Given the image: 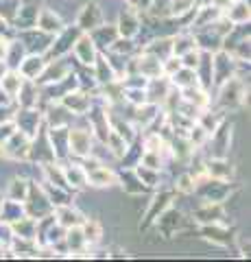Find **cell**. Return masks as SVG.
Returning a JSON list of instances; mask_svg holds the SVG:
<instances>
[{
	"label": "cell",
	"mask_w": 251,
	"mask_h": 262,
	"mask_svg": "<svg viewBox=\"0 0 251 262\" xmlns=\"http://www.w3.org/2000/svg\"><path fill=\"white\" fill-rule=\"evenodd\" d=\"M218 105L223 110H238L247 103L249 96V85L245 83V79H240L238 75H232L230 79H225L223 83H218Z\"/></svg>",
	"instance_id": "6da1fadb"
},
{
	"label": "cell",
	"mask_w": 251,
	"mask_h": 262,
	"mask_svg": "<svg viewBox=\"0 0 251 262\" xmlns=\"http://www.w3.org/2000/svg\"><path fill=\"white\" fill-rule=\"evenodd\" d=\"M87 120V118H85ZM96 138L92 134L90 125H77V127H68V153L70 158L83 160L92 153Z\"/></svg>",
	"instance_id": "7a4b0ae2"
},
{
	"label": "cell",
	"mask_w": 251,
	"mask_h": 262,
	"mask_svg": "<svg viewBox=\"0 0 251 262\" xmlns=\"http://www.w3.org/2000/svg\"><path fill=\"white\" fill-rule=\"evenodd\" d=\"M22 203H24V212H27V216L37 219V221L48 216V214H53V210H55L51 206V201H48V196L42 190V184H37V182H29L27 199H24Z\"/></svg>",
	"instance_id": "3957f363"
},
{
	"label": "cell",
	"mask_w": 251,
	"mask_h": 262,
	"mask_svg": "<svg viewBox=\"0 0 251 262\" xmlns=\"http://www.w3.org/2000/svg\"><path fill=\"white\" fill-rule=\"evenodd\" d=\"M232 129L234 125H230L227 120H223L212 134L208 136V140L203 146H210L208 158H227V151L232 146Z\"/></svg>",
	"instance_id": "277c9868"
},
{
	"label": "cell",
	"mask_w": 251,
	"mask_h": 262,
	"mask_svg": "<svg viewBox=\"0 0 251 262\" xmlns=\"http://www.w3.org/2000/svg\"><path fill=\"white\" fill-rule=\"evenodd\" d=\"M29 151H31V138L18 129L13 131V136L5 144H0V155L11 162H27Z\"/></svg>",
	"instance_id": "5b68a950"
},
{
	"label": "cell",
	"mask_w": 251,
	"mask_h": 262,
	"mask_svg": "<svg viewBox=\"0 0 251 262\" xmlns=\"http://www.w3.org/2000/svg\"><path fill=\"white\" fill-rule=\"evenodd\" d=\"M53 37L55 35H48V33L39 31V29H24V31H18V39L24 44L27 53H33V55H46L48 48L53 44Z\"/></svg>",
	"instance_id": "8992f818"
},
{
	"label": "cell",
	"mask_w": 251,
	"mask_h": 262,
	"mask_svg": "<svg viewBox=\"0 0 251 262\" xmlns=\"http://www.w3.org/2000/svg\"><path fill=\"white\" fill-rule=\"evenodd\" d=\"M103 22H105V13H103L101 3H96V0H90V3H85V5L79 9L77 20H75V27H77L81 33H90L92 29H96V27H99V24H103Z\"/></svg>",
	"instance_id": "52a82bcc"
},
{
	"label": "cell",
	"mask_w": 251,
	"mask_h": 262,
	"mask_svg": "<svg viewBox=\"0 0 251 262\" xmlns=\"http://www.w3.org/2000/svg\"><path fill=\"white\" fill-rule=\"evenodd\" d=\"M75 70L72 68V63L66 59V55L63 57H51V59H46V66L42 70V75L35 79L37 85H46V83H55V81H61L63 77H68L70 72Z\"/></svg>",
	"instance_id": "ba28073f"
},
{
	"label": "cell",
	"mask_w": 251,
	"mask_h": 262,
	"mask_svg": "<svg viewBox=\"0 0 251 262\" xmlns=\"http://www.w3.org/2000/svg\"><path fill=\"white\" fill-rule=\"evenodd\" d=\"M155 227L159 229V234L164 236V238H173V236H177V232H181V229L186 227V216H184V212L175 210L173 206L166 208V210L155 219Z\"/></svg>",
	"instance_id": "9c48e42d"
},
{
	"label": "cell",
	"mask_w": 251,
	"mask_h": 262,
	"mask_svg": "<svg viewBox=\"0 0 251 262\" xmlns=\"http://www.w3.org/2000/svg\"><path fill=\"white\" fill-rule=\"evenodd\" d=\"M70 53L75 55V59L83 66V68H92L96 57H99V48H96V44L92 42V37L87 35V33H79L75 44H72Z\"/></svg>",
	"instance_id": "30bf717a"
},
{
	"label": "cell",
	"mask_w": 251,
	"mask_h": 262,
	"mask_svg": "<svg viewBox=\"0 0 251 262\" xmlns=\"http://www.w3.org/2000/svg\"><path fill=\"white\" fill-rule=\"evenodd\" d=\"M236 68H238V63L227 51L221 48V51L212 53V81H214V85L223 83V81L230 79L232 75H236Z\"/></svg>",
	"instance_id": "8fae6325"
},
{
	"label": "cell",
	"mask_w": 251,
	"mask_h": 262,
	"mask_svg": "<svg viewBox=\"0 0 251 262\" xmlns=\"http://www.w3.org/2000/svg\"><path fill=\"white\" fill-rule=\"evenodd\" d=\"M116 29H118V35L120 37H131L135 39L138 33L142 31V18L135 9H131L129 5H125L118 13V22H116Z\"/></svg>",
	"instance_id": "7c38bea8"
},
{
	"label": "cell",
	"mask_w": 251,
	"mask_h": 262,
	"mask_svg": "<svg viewBox=\"0 0 251 262\" xmlns=\"http://www.w3.org/2000/svg\"><path fill=\"white\" fill-rule=\"evenodd\" d=\"M225 208L223 203H216V201H206L201 208H197L192 212V221L197 225H210V223H227L225 221Z\"/></svg>",
	"instance_id": "4fadbf2b"
},
{
	"label": "cell",
	"mask_w": 251,
	"mask_h": 262,
	"mask_svg": "<svg viewBox=\"0 0 251 262\" xmlns=\"http://www.w3.org/2000/svg\"><path fill=\"white\" fill-rule=\"evenodd\" d=\"M59 101L72 116H83V114H87V110H90V105H92V96H90V92H85V90L79 88V90H72V92L63 94Z\"/></svg>",
	"instance_id": "5bb4252c"
},
{
	"label": "cell",
	"mask_w": 251,
	"mask_h": 262,
	"mask_svg": "<svg viewBox=\"0 0 251 262\" xmlns=\"http://www.w3.org/2000/svg\"><path fill=\"white\" fill-rule=\"evenodd\" d=\"M133 66H135L138 75H142L144 79H155L159 75H164V70H162V59L149 51L138 53L133 57Z\"/></svg>",
	"instance_id": "9a60e30c"
},
{
	"label": "cell",
	"mask_w": 251,
	"mask_h": 262,
	"mask_svg": "<svg viewBox=\"0 0 251 262\" xmlns=\"http://www.w3.org/2000/svg\"><path fill=\"white\" fill-rule=\"evenodd\" d=\"M173 196H175V192H166V190H159L157 194H153V199L149 201L147 214H144V223L140 225V229H144V227H149V225L155 223V219L162 214V212L173 206Z\"/></svg>",
	"instance_id": "2e32d148"
},
{
	"label": "cell",
	"mask_w": 251,
	"mask_h": 262,
	"mask_svg": "<svg viewBox=\"0 0 251 262\" xmlns=\"http://www.w3.org/2000/svg\"><path fill=\"white\" fill-rule=\"evenodd\" d=\"M44 116V125L46 127H70L72 120H75L77 116H72V114L63 107L61 101H51L48 103L46 112H42Z\"/></svg>",
	"instance_id": "e0dca14e"
},
{
	"label": "cell",
	"mask_w": 251,
	"mask_h": 262,
	"mask_svg": "<svg viewBox=\"0 0 251 262\" xmlns=\"http://www.w3.org/2000/svg\"><path fill=\"white\" fill-rule=\"evenodd\" d=\"M171 90H173V83H171V79H168L166 75H159L155 79H149L147 81V88H144V92H147V101L149 103H155V105H164L166 101V96L171 94Z\"/></svg>",
	"instance_id": "ac0fdd59"
},
{
	"label": "cell",
	"mask_w": 251,
	"mask_h": 262,
	"mask_svg": "<svg viewBox=\"0 0 251 262\" xmlns=\"http://www.w3.org/2000/svg\"><path fill=\"white\" fill-rule=\"evenodd\" d=\"M66 27V22H63L61 15L51 9V7H44V9L37 11V18H35V29L48 33V35H57V33Z\"/></svg>",
	"instance_id": "d6986e66"
},
{
	"label": "cell",
	"mask_w": 251,
	"mask_h": 262,
	"mask_svg": "<svg viewBox=\"0 0 251 262\" xmlns=\"http://www.w3.org/2000/svg\"><path fill=\"white\" fill-rule=\"evenodd\" d=\"M199 234L203 236L206 241L218 245V247H227L234 241L232 229L227 227V223H210V225H199Z\"/></svg>",
	"instance_id": "ffe728a7"
},
{
	"label": "cell",
	"mask_w": 251,
	"mask_h": 262,
	"mask_svg": "<svg viewBox=\"0 0 251 262\" xmlns=\"http://www.w3.org/2000/svg\"><path fill=\"white\" fill-rule=\"evenodd\" d=\"M63 175H66V182H68V188L72 192L75 190H85L87 188V173L83 168V164L79 160L70 162V158L63 162Z\"/></svg>",
	"instance_id": "44dd1931"
},
{
	"label": "cell",
	"mask_w": 251,
	"mask_h": 262,
	"mask_svg": "<svg viewBox=\"0 0 251 262\" xmlns=\"http://www.w3.org/2000/svg\"><path fill=\"white\" fill-rule=\"evenodd\" d=\"M203 170L212 179H221V182H232L236 175V168L227 162V158H208L203 162Z\"/></svg>",
	"instance_id": "7402d4cb"
},
{
	"label": "cell",
	"mask_w": 251,
	"mask_h": 262,
	"mask_svg": "<svg viewBox=\"0 0 251 262\" xmlns=\"http://www.w3.org/2000/svg\"><path fill=\"white\" fill-rule=\"evenodd\" d=\"M87 35L92 37V42L96 44V48H99V53H105V51H109V46L118 39V29H116V24H99L96 29H92Z\"/></svg>",
	"instance_id": "603a6c76"
},
{
	"label": "cell",
	"mask_w": 251,
	"mask_h": 262,
	"mask_svg": "<svg viewBox=\"0 0 251 262\" xmlns=\"http://www.w3.org/2000/svg\"><path fill=\"white\" fill-rule=\"evenodd\" d=\"M13 103L18 107H39V85L31 79H24L18 94L13 98Z\"/></svg>",
	"instance_id": "cb8c5ba5"
},
{
	"label": "cell",
	"mask_w": 251,
	"mask_h": 262,
	"mask_svg": "<svg viewBox=\"0 0 251 262\" xmlns=\"http://www.w3.org/2000/svg\"><path fill=\"white\" fill-rule=\"evenodd\" d=\"M116 184H118V173L111 170L109 166H105V164H99V166H94L92 170H87V186L109 188Z\"/></svg>",
	"instance_id": "d4e9b609"
},
{
	"label": "cell",
	"mask_w": 251,
	"mask_h": 262,
	"mask_svg": "<svg viewBox=\"0 0 251 262\" xmlns=\"http://www.w3.org/2000/svg\"><path fill=\"white\" fill-rule=\"evenodd\" d=\"M53 216H55V221L63 227V229H68V227H77V225H81L85 221V216L81 214V212L72 206V203H66V206H57L53 210Z\"/></svg>",
	"instance_id": "484cf974"
},
{
	"label": "cell",
	"mask_w": 251,
	"mask_h": 262,
	"mask_svg": "<svg viewBox=\"0 0 251 262\" xmlns=\"http://www.w3.org/2000/svg\"><path fill=\"white\" fill-rule=\"evenodd\" d=\"M44 66H46V57H44V55L27 53V57H24V59L20 61V66H18V72H20L24 79L35 81L39 75H42Z\"/></svg>",
	"instance_id": "4316f807"
},
{
	"label": "cell",
	"mask_w": 251,
	"mask_h": 262,
	"mask_svg": "<svg viewBox=\"0 0 251 262\" xmlns=\"http://www.w3.org/2000/svg\"><path fill=\"white\" fill-rule=\"evenodd\" d=\"M223 15L227 18L234 27H240V24H249L251 20V9L247 0H234L223 9Z\"/></svg>",
	"instance_id": "83f0119b"
},
{
	"label": "cell",
	"mask_w": 251,
	"mask_h": 262,
	"mask_svg": "<svg viewBox=\"0 0 251 262\" xmlns=\"http://www.w3.org/2000/svg\"><path fill=\"white\" fill-rule=\"evenodd\" d=\"M37 11H39V7H35L33 3H24V0H22L20 9H18V15H15V20H13V24H11V27H13L15 31L33 29V27H35Z\"/></svg>",
	"instance_id": "f1b7e54d"
},
{
	"label": "cell",
	"mask_w": 251,
	"mask_h": 262,
	"mask_svg": "<svg viewBox=\"0 0 251 262\" xmlns=\"http://www.w3.org/2000/svg\"><path fill=\"white\" fill-rule=\"evenodd\" d=\"M92 72H94V79L99 85H105V83H111V81H116V72L114 68H111V63L107 61V57H105V53H99V57H96V61L92 66Z\"/></svg>",
	"instance_id": "f546056e"
},
{
	"label": "cell",
	"mask_w": 251,
	"mask_h": 262,
	"mask_svg": "<svg viewBox=\"0 0 251 262\" xmlns=\"http://www.w3.org/2000/svg\"><path fill=\"white\" fill-rule=\"evenodd\" d=\"M120 182H123V190L127 194H142V192H147V186H144L140 179H138L133 168L123 166V170L118 173V184Z\"/></svg>",
	"instance_id": "4dcf8cb0"
},
{
	"label": "cell",
	"mask_w": 251,
	"mask_h": 262,
	"mask_svg": "<svg viewBox=\"0 0 251 262\" xmlns=\"http://www.w3.org/2000/svg\"><path fill=\"white\" fill-rule=\"evenodd\" d=\"M11 225V236H20V238H31L35 241V234H37V219H31V216H20L18 221H13Z\"/></svg>",
	"instance_id": "1f68e13d"
},
{
	"label": "cell",
	"mask_w": 251,
	"mask_h": 262,
	"mask_svg": "<svg viewBox=\"0 0 251 262\" xmlns=\"http://www.w3.org/2000/svg\"><path fill=\"white\" fill-rule=\"evenodd\" d=\"M133 170H135L138 179L147 186V190H155V188H159V184H162V170L149 168V166H144V164H135Z\"/></svg>",
	"instance_id": "d6a6232c"
},
{
	"label": "cell",
	"mask_w": 251,
	"mask_h": 262,
	"mask_svg": "<svg viewBox=\"0 0 251 262\" xmlns=\"http://www.w3.org/2000/svg\"><path fill=\"white\" fill-rule=\"evenodd\" d=\"M81 232H83V236H85L87 247H99L101 245V241H103V225L96 219H85L83 223H81Z\"/></svg>",
	"instance_id": "836d02e7"
},
{
	"label": "cell",
	"mask_w": 251,
	"mask_h": 262,
	"mask_svg": "<svg viewBox=\"0 0 251 262\" xmlns=\"http://www.w3.org/2000/svg\"><path fill=\"white\" fill-rule=\"evenodd\" d=\"M168 79H171L173 88H177V90H186V88L199 85V81H197V72L190 70V68H184V66L175 72V75L168 77Z\"/></svg>",
	"instance_id": "e575fe53"
},
{
	"label": "cell",
	"mask_w": 251,
	"mask_h": 262,
	"mask_svg": "<svg viewBox=\"0 0 251 262\" xmlns=\"http://www.w3.org/2000/svg\"><path fill=\"white\" fill-rule=\"evenodd\" d=\"M29 182H31V179L22 177V175L13 177L9 182V186H7V199L24 201V199H27V192H29Z\"/></svg>",
	"instance_id": "d590c367"
},
{
	"label": "cell",
	"mask_w": 251,
	"mask_h": 262,
	"mask_svg": "<svg viewBox=\"0 0 251 262\" xmlns=\"http://www.w3.org/2000/svg\"><path fill=\"white\" fill-rule=\"evenodd\" d=\"M22 81H24V77L20 75L18 70H7V75L0 79V90L7 94V96H11V98H15V94H18V90H20V85H22Z\"/></svg>",
	"instance_id": "8d00e7d4"
},
{
	"label": "cell",
	"mask_w": 251,
	"mask_h": 262,
	"mask_svg": "<svg viewBox=\"0 0 251 262\" xmlns=\"http://www.w3.org/2000/svg\"><path fill=\"white\" fill-rule=\"evenodd\" d=\"M192 48H197V44H194V37H192L190 31H181L173 37V55L181 57L184 53L192 51Z\"/></svg>",
	"instance_id": "74e56055"
},
{
	"label": "cell",
	"mask_w": 251,
	"mask_h": 262,
	"mask_svg": "<svg viewBox=\"0 0 251 262\" xmlns=\"http://www.w3.org/2000/svg\"><path fill=\"white\" fill-rule=\"evenodd\" d=\"M105 53H116V55H123V57H133L138 53V44L133 42L131 37H120L114 44L109 46V51H105Z\"/></svg>",
	"instance_id": "f35d334b"
},
{
	"label": "cell",
	"mask_w": 251,
	"mask_h": 262,
	"mask_svg": "<svg viewBox=\"0 0 251 262\" xmlns=\"http://www.w3.org/2000/svg\"><path fill=\"white\" fill-rule=\"evenodd\" d=\"M20 5H22V0H0V22L11 27L15 15H18Z\"/></svg>",
	"instance_id": "ab89813d"
},
{
	"label": "cell",
	"mask_w": 251,
	"mask_h": 262,
	"mask_svg": "<svg viewBox=\"0 0 251 262\" xmlns=\"http://www.w3.org/2000/svg\"><path fill=\"white\" fill-rule=\"evenodd\" d=\"M194 190V179L190 173H181L179 177L175 179V192L179 194H192Z\"/></svg>",
	"instance_id": "60d3db41"
},
{
	"label": "cell",
	"mask_w": 251,
	"mask_h": 262,
	"mask_svg": "<svg viewBox=\"0 0 251 262\" xmlns=\"http://www.w3.org/2000/svg\"><path fill=\"white\" fill-rule=\"evenodd\" d=\"M181 66L184 68H190V70H194L199 66V59H201V51L199 48H192V51H188V53H184L181 57Z\"/></svg>",
	"instance_id": "b9f144b4"
},
{
	"label": "cell",
	"mask_w": 251,
	"mask_h": 262,
	"mask_svg": "<svg viewBox=\"0 0 251 262\" xmlns=\"http://www.w3.org/2000/svg\"><path fill=\"white\" fill-rule=\"evenodd\" d=\"M18 129L15 127V122L13 120H7V122H0V144H5L9 138L13 136V131Z\"/></svg>",
	"instance_id": "7bdbcfd3"
},
{
	"label": "cell",
	"mask_w": 251,
	"mask_h": 262,
	"mask_svg": "<svg viewBox=\"0 0 251 262\" xmlns=\"http://www.w3.org/2000/svg\"><path fill=\"white\" fill-rule=\"evenodd\" d=\"M13 114H15V103H11V105H0V122L13 120Z\"/></svg>",
	"instance_id": "ee69618b"
},
{
	"label": "cell",
	"mask_w": 251,
	"mask_h": 262,
	"mask_svg": "<svg viewBox=\"0 0 251 262\" xmlns=\"http://www.w3.org/2000/svg\"><path fill=\"white\" fill-rule=\"evenodd\" d=\"M9 42H11V35H3V33H0V61H5L7 48H9Z\"/></svg>",
	"instance_id": "f6af8a7d"
},
{
	"label": "cell",
	"mask_w": 251,
	"mask_h": 262,
	"mask_svg": "<svg viewBox=\"0 0 251 262\" xmlns=\"http://www.w3.org/2000/svg\"><path fill=\"white\" fill-rule=\"evenodd\" d=\"M7 70H9V66H7L5 61H0V79H3L7 75Z\"/></svg>",
	"instance_id": "bcb514c9"
},
{
	"label": "cell",
	"mask_w": 251,
	"mask_h": 262,
	"mask_svg": "<svg viewBox=\"0 0 251 262\" xmlns=\"http://www.w3.org/2000/svg\"><path fill=\"white\" fill-rule=\"evenodd\" d=\"M3 201H5V196H3V194H0V208H3Z\"/></svg>",
	"instance_id": "7dc6e473"
}]
</instances>
